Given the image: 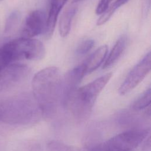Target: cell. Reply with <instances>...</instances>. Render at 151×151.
I'll use <instances>...</instances> for the list:
<instances>
[{"instance_id": "obj_1", "label": "cell", "mask_w": 151, "mask_h": 151, "mask_svg": "<svg viewBox=\"0 0 151 151\" xmlns=\"http://www.w3.org/2000/svg\"><path fill=\"white\" fill-rule=\"evenodd\" d=\"M32 88L42 117L52 118L63 105L62 79L59 69L49 67L37 73L32 81Z\"/></svg>"}, {"instance_id": "obj_2", "label": "cell", "mask_w": 151, "mask_h": 151, "mask_svg": "<svg viewBox=\"0 0 151 151\" xmlns=\"http://www.w3.org/2000/svg\"><path fill=\"white\" fill-rule=\"evenodd\" d=\"M111 76V73L102 76L81 87L77 88L67 97L63 106L69 109L77 122H83L89 118L98 96Z\"/></svg>"}, {"instance_id": "obj_3", "label": "cell", "mask_w": 151, "mask_h": 151, "mask_svg": "<svg viewBox=\"0 0 151 151\" xmlns=\"http://www.w3.org/2000/svg\"><path fill=\"white\" fill-rule=\"evenodd\" d=\"M41 117L34 99L19 96L0 101V123L25 125L37 122Z\"/></svg>"}, {"instance_id": "obj_4", "label": "cell", "mask_w": 151, "mask_h": 151, "mask_svg": "<svg viewBox=\"0 0 151 151\" xmlns=\"http://www.w3.org/2000/svg\"><path fill=\"white\" fill-rule=\"evenodd\" d=\"M12 63L21 60H41L45 54L43 44L35 39L20 38L4 44Z\"/></svg>"}, {"instance_id": "obj_5", "label": "cell", "mask_w": 151, "mask_h": 151, "mask_svg": "<svg viewBox=\"0 0 151 151\" xmlns=\"http://www.w3.org/2000/svg\"><path fill=\"white\" fill-rule=\"evenodd\" d=\"M150 134V128H137L122 132L101 143L104 151H132Z\"/></svg>"}, {"instance_id": "obj_6", "label": "cell", "mask_w": 151, "mask_h": 151, "mask_svg": "<svg viewBox=\"0 0 151 151\" xmlns=\"http://www.w3.org/2000/svg\"><path fill=\"white\" fill-rule=\"evenodd\" d=\"M150 65L151 56L149 52L129 73L119 89V94L125 95L133 90L149 73Z\"/></svg>"}, {"instance_id": "obj_7", "label": "cell", "mask_w": 151, "mask_h": 151, "mask_svg": "<svg viewBox=\"0 0 151 151\" xmlns=\"http://www.w3.org/2000/svg\"><path fill=\"white\" fill-rule=\"evenodd\" d=\"M28 73L29 68L25 64L13 63L8 65L0 71V92L22 81Z\"/></svg>"}, {"instance_id": "obj_8", "label": "cell", "mask_w": 151, "mask_h": 151, "mask_svg": "<svg viewBox=\"0 0 151 151\" xmlns=\"http://www.w3.org/2000/svg\"><path fill=\"white\" fill-rule=\"evenodd\" d=\"M47 17L40 10L31 12L27 17L22 30V37L31 38L45 32Z\"/></svg>"}, {"instance_id": "obj_9", "label": "cell", "mask_w": 151, "mask_h": 151, "mask_svg": "<svg viewBox=\"0 0 151 151\" xmlns=\"http://www.w3.org/2000/svg\"><path fill=\"white\" fill-rule=\"evenodd\" d=\"M86 75L83 64L79 65L67 72L62 80L63 105L69 94L75 90Z\"/></svg>"}, {"instance_id": "obj_10", "label": "cell", "mask_w": 151, "mask_h": 151, "mask_svg": "<svg viewBox=\"0 0 151 151\" xmlns=\"http://www.w3.org/2000/svg\"><path fill=\"white\" fill-rule=\"evenodd\" d=\"M68 0H50L49 10L47 17L45 34L47 38H50L55 29L57 17L62 8Z\"/></svg>"}, {"instance_id": "obj_11", "label": "cell", "mask_w": 151, "mask_h": 151, "mask_svg": "<svg viewBox=\"0 0 151 151\" xmlns=\"http://www.w3.org/2000/svg\"><path fill=\"white\" fill-rule=\"evenodd\" d=\"M107 46L103 45L97 48L85 62L83 63L86 74L92 73L103 63L107 55Z\"/></svg>"}, {"instance_id": "obj_12", "label": "cell", "mask_w": 151, "mask_h": 151, "mask_svg": "<svg viewBox=\"0 0 151 151\" xmlns=\"http://www.w3.org/2000/svg\"><path fill=\"white\" fill-rule=\"evenodd\" d=\"M127 45V37L122 36L115 43L109 55L103 65V68L106 69L112 66L120 58Z\"/></svg>"}, {"instance_id": "obj_13", "label": "cell", "mask_w": 151, "mask_h": 151, "mask_svg": "<svg viewBox=\"0 0 151 151\" xmlns=\"http://www.w3.org/2000/svg\"><path fill=\"white\" fill-rule=\"evenodd\" d=\"M77 8L75 5L68 6L63 13L59 22V32L61 37H65L68 35L71 28L73 18L75 15Z\"/></svg>"}, {"instance_id": "obj_14", "label": "cell", "mask_w": 151, "mask_h": 151, "mask_svg": "<svg viewBox=\"0 0 151 151\" xmlns=\"http://www.w3.org/2000/svg\"><path fill=\"white\" fill-rule=\"evenodd\" d=\"M151 101L150 88L147 89L141 94L132 104L131 109L133 111H139L149 107Z\"/></svg>"}, {"instance_id": "obj_15", "label": "cell", "mask_w": 151, "mask_h": 151, "mask_svg": "<svg viewBox=\"0 0 151 151\" xmlns=\"http://www.w3.org/2000/svg\"><path fill=\"white\" fill-rule=\"evenodd\" d=\"M129 1V0H116L113 4L110 5V6L108 7L104 12L102 14L101 16L97 21V25H101L106 23L110 18L117 9L127 3Z\"/></svg>"}, {"instance_id": "obj_16", "label": "cell", "mask_w": 151, "mask_h": 151, "mask_svg": "<svg viewBox=\"0 0 151 151\" xmlns=\"http://www.w3.org/2000/svg\"><path fill=\"white\" fill-rule=\"evenodd\" d=\"M47 151H81L79 149L57 140H51L46 146Z\"/></svg>"}, {"instance_id": "obj_17", "label": "cell", "mask_w": 151, "mask_h": 151, "mask_svg": "<svg viewBox=\"0 0 151 151\" xmlns=\"http://www.w3.org/2000/svg\"><path fill=\"white\" fill-rule=\"evenodd\" d=\"M19 18V13L18 11L12 12L6 19L5 24V32H9L17 24Z\"/></svg>"}, {"instance_id": "obj_18", "label": "cell", "mask_w": 151, "mask_h": 151, "mask_svg": "<svg viewBox=\"0 0 151 151\" xmlns=\"http://www.w3.org/2000/svg\"><path fill=\"white\" fill-rule=\"evenodd\" d=\"M94 44V41L93 40H86L78 46L76 50V53L78 55L86 54L93 47Z\"/></svg>"}, {"instance_id": "obj_19", "label": "cell", "mask_w": 151, "mask_h": 151, "mask_svg": "<svg viewBox=\"0 0 151 151\" xmlns=\"http://www.w3.org/2000/svg\"><path fill=\"white\" fill-rule=\"evenodd\" d=\"M113 0H100L97 6L96 13L98 15L102 14L108 8L110 3Z\"/></svg>"}, {"instance_id": "obj_20", "label": "cell", "mask_w": 151, "mask_h": 151, "mask_svg": "<svg viewBox=\"0 0 151 151\" xmlns=\"http://www.w3.org/2000/svg\"><path fill=\"white\" fill-rule=\"evenodd\" d=\"M84 151H104V150L102 148L101 145L100 143H97V144L90 145L86 148V150H84Z\"/></svg>"}, {"instance_id": "obj_21", "label": "cell", "mask_w": 151, "mask_h": 151, "mask_svg": "<svg viewBox=\"0 0 151 151\" xmlns=\"http://www.w3.org/2000/svg\"><path fill=\"white\" fill-rule=\"evenodd\" d=\"M150 148V136H147V138L146 139V140L144 143L143 145V149H145V151H149Z\"/></svg>"}, {"instance_id": "obj_22", "label": "cell", "mask_w": 151, "mask_h": 151, "mask_svg": "<svg viewBox=\"0 0 151 151\" xmlns=\"http://www.w3.org/2000/svg\"><path fill=\"white\" fill-rule=\"evenodd\" d=\"M83 1H84V0H73V2H81Z\"/></svg>"}, {"instance_id": "obj_23", "label": "cell", "mask_w": 151, "mask_h": 151, "mask_svg": "<svg viewBox=\"0 0 151 151\" xmlns=\"http://www.w3.org/2000/svg\"><path fill=\"white\" fill-rule=\"evenodd\" d=\"M2 1V0H0V1Z\"/></svg>"}]
</instances>
